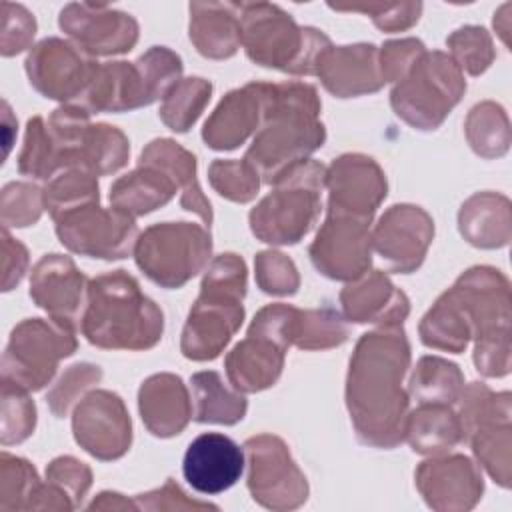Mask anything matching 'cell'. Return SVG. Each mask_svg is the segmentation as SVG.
<instances>
[{
  "instance_id": "6da1fadb",
  "label": "cell",
  "mask_w": 512,
  "mask_h": 512,
  "mask_svg": "<svg viewBox=\"0 0 512 512\" xmlns=\"http://www.w3.org/2000/svg\"><path fill=\"white\" fill-rule=\"evenodd\" d=\"M410 366V344L402 324H386L356 342L346 378V406L358 440L394 448L404 440L408 392L402 378Z\"/></svg>"
},
{
  "instance_id": "7a4b0ae2",
  "label": "cell",
  "mask_w": 512,
  "mask_h": 512,
  "mask_svg": "<svg viewBox=\"0 0 512 512\" xmlns=\"http://www.w3.org/2000/svg\"><path fill=\"white\" fill-rule=\"evenodd\" d=\"M320 108L316 88L306 82H266L260 126L244 156L262 182L274 184L324 144L326 128L320 122Z\"/></svg>"
},
{
  "instance_id": "3957f363",
  "label": "cell",
  "mask_w": 512,
  "mask_h": 512,
  "mask_svg": "<svg viewBox=\"0 0 512 512\" xmlns=\"http://www.w3.org/2000/svg\"><path fill=\"white\" fill-rule=\"evenodd\" d=\"M80 330L106 350H148L162 338L164 316L126 270H112L88 282Z\"/></svg>"
},
{
  "instance_id": "277c9868",
  "label": "cell",
  "mask_w": 512,
  "mask_h": 512,
  "mask_svg": "<svg viewBox=\"0 0 512 512\" xmlns=\"http://www.w3.org/2000/svg\"><path fill=\"white\" fill-rule=\"evenodd\" d=\"M246 296V264L238 254L216 256L188 312L180 350L190 360H214L242 326Z\"/></svg>"
},
{
  "instance_id": "5b68a950",
  "label": "cell",
  "mask_w": 512,
  "mask_h": 512,
  "mask_svg": "<svg viewBox=\"0 0 512 512\" xmlns=\"http://www.w3.org/2000/svg\"><path fill=\"white\" fill-rule=\"evenodd\" d=\"M240 28L252 62L296 76L316 74L320 54L332 46L324 32L298 26L290 14L268 2L242 4Z\"/></svg>"
},
{
  "instance_id": "8992f818",
  "label": "cell",
  "mask_w": 512,
  "mask_h": 512,
  "mask_svg": "<svg viewBox=\"0 0 512 512\" xmlns=\"http://www.w3.org/2000/svg\"><path fill=\"white\" fill-rule=\"evenodd\" d=\"M182 60L166 46H152L134 62L98 66L80 106L88 112H126L164 98L182 80Z\"/></svg>"
},
{
  "instance_id": "52a82bcc",
  "label": "cell",
  "mask_w": 512,
  "mask_h": 512,
  "mask_svg": "<svg viewBox=\"0 0 512 512\" xmlns=\"http://www.w3.org/2000/svg\"><path fill=\"white\" fill-rule=\"evenodd\" d=\"M326 168L316 160H302L286 170L274 190L250 212L252 234L268 244H296L320 216V192Z\"/></svg>"
},
{
  "instance_id": "ba28073f",
  "label": "cell",
  "mask_w": 512,
  "mask_h": 512,
  "mask_svg": "<svg viewBox=\"0 0 512 512\" xmlns=\"http://www.w3.org/2000/svg\"><path fill=\"white\" fill-rule=\"evenodd\" d=\"M454 284L470 308L476 370L486 378L506 376L512 366L508 278L492 266H474Z\"/></svg>"
},
{
  "instance_id": "9c48e42d",
  "label": "cell",
  "mask_w": 512,
  "mask_h": 512,
  "mask_svg": "<svg viewBox=\"0 0 512 512\" xmlns=\"http://www.w3.org/2000/svg\"><path fill=\"white\" fill-rule=\"evenodd\" d=\"M466 92L464 72L450 54L424 50L410 70L396 82L390 104L406 124L436 130Z\"/></svg>"
},
{
  "instance_id": "30bf717a",
  "label": "cell",
  "mask_w": 512,
  "mask_h": 512,
  "mask_svg": "<svg viewBox=\"0 0 512 512\" xmlns=\"http://www.w3.org/2000/svg\"><path fill=\"white\" fill-rule=\"evenodd\" d=\"M212 254L206 226L160 222L138 234L134 258L138 268L162 288H180L194 278Z\"/></svg>"
},
{
  "instance_id": "8fae6325",
  "label": "cell",
  "mask_w": 512,
  "mask_h": 512,
  "mask_svg": "<svg viewBox=\"0 0 512 512\" xmlns=\"http://www.w3.org/2000/svg\"><path fill=\"white\" fill-rule=\"evenodd\" d=\"M76 330L50 318H26L10 336L2 358V382L14 384L26 392L44 388L58 362L74 354Z\"/></svg>"
},
{
  "instance_id": "7c38bea8",
  "label": "cell",
  "mask_w": 512,
  "mask_h": 512,
  "mask_svg": "<svg viewBox=\"0 0 512 512\" xmlns=\"http://www.w3.org/2000/svg\"><path fill=\"white\" fill-rule=\"evenodd\" d=\"M248 456V490L270 510H294L308 498V482L282 438L258 434L244 442Z\"/></svg>"
},
{
  "instance_id": "4fadbf2b",
  "label": "cell",
  "mask_w": 512,
  "mask_h": 512,
  "mask_svg": "<svg viewBox=\"0 0 512 512\" xmlns=\"http://www.w3.org/2000/svg\"><path fill=\"white\" fill-rule=\"evenodd\" d=\"M60 242L76 254L118 260L128 256L138 240L136 220L118 208H100L98 202L74 208L56 220Z\"/></svg>"
},
{
  "instance_id": "5bb4252c",
  "label": "cell",
  "mask_w": 512,
  "mask_h": 512,
  "mask_svg": "<svg viewBox=\"0 0 512 512\" xmlns=\"http://www.w3.org/2000/svg\"><path fill=\"white\" fill-rule=\"evenodd\" d=\"M370 222L328 212L308 250L314 268L326 278L344 282L366 274L372 262Z\"/></svg>"
},
{
  "instance_id": "9a60e30c",
  "label": "cell",
  "mask_w": 512,
  "mask_h": 512,
  "mask_svg": "<svg viewBox=\"0 0 512 512\" xmlns=\"http://www.w3.org/2000/svg\"><path fill=\"white\" fill-rule=\"evenodd\" d=\"M94 62L74 42L46 38L32 48L26 58V74L30 84L46 98L70 102L82 100L96 70Z\"/></svg>"
},
{
  "instance_id": "2e32d148",
  "label": "cell",
  "mask_w": 512,
  "mask_h": 512,
  "mask_svg": "<svg viewBox=\"0 0 512 512\" xmlns=\"http://www.w3.org/2000/svg\"><path fill=\"white\" fill-rule=\"evenodd\" d=\"M72 430L76 442L98 460H116L132 444L130 414L110 390H92L76 404Z\"/></svg>"
},
{
  "instance_id": "e0dca14e",
  "label": "cell",
  "mask_w": 512,
  "mask_h": 512,
  "mask_svg": "<svg viewBox=\"0 0 512 512\" xmlns=\"http://www.w3.org/2000/svg\"><path fill=\"white\" fill-rule=\"evenodd\" d=\"M434 238V222L426 210L412 204L388 208L372 230V250L388 270L414 272Z\"/></svg>"
},
{
  "instance_id": "ac0fdd59",
  "label": "cell",
  "mask_w": 512,
  "mask_h": 512,
  "mask_svg": "<svg viewBox=\"0 0 512 512\" xmlns=\"http://www.w3.org/2000/svg\"><path fill=\"white\" fill-rule=\"evenodd\" d=\"M60 28L88 56L130 52L138 40V22L104 4L72 2L60 12Z\"/></svg>"
},
{
  "instance_id": "d6986e66",
  "label": "cell",
  "mask_w": 512,
  "mask_h": 512,
  "mask_svg": "<svg viewBox=\"0 0 512 512\" xmlns=\"http://www.w3.org/2000/svg\"><path fill=\"white\" fill-rule=\"evenodd\" d=\"M328 212L372 220L386 198V176L382 168L364 154H344L326 170Z\"/></svg>"
},
{
  "instance_id": "ffe728a7",
  "label": "cell",
  "mask_w": 512,
  "mask_h": 512,
  "mask_svg": "<svg viewBox=\"0 0 512 512\" xmlns=\"http://www.w3.org/2000/svg\"><path fill=\"white\" fill-rule=\"evenodd\" d=\"M416 488L426 504L440 512H462L476 506L484 492L480 466L462 454H440L416 470Z\"/></svg>"
},
{
  "instance_id": "44dd1931",
  "label": "cell",
  "mask_w": 512,
  "mask_h": 512,
  "mask_svg": "<svg viewBox=\"0 0 512 512\" xmlns=\"http://www.w3.org/2000/svg\"><path fill=\"white\" fill-rule=\"evenodd\" d=\"M244 464V450L230 436L204 432L188 444L182 474L196 492L214 496L240 480Z\"/></svg>"
},
{
  "instance_id": "7402d4cb",
  "label": "cell",
  "mask_w": 512,
  "mask_h": 512,
  "mask_svg": "<svg viewBox=\"0 0 512 512\" xmlns=\"http://www.w3.org/2000/svg\"><path fill=\"white\" fill-rule=\"evenodd\" d=\"M84 288H88L86 278L68 256L46 254L32 268L30 298L44 308L52 320L74 330L82 320Z\"/></svg>"
},
{
  "instance_id": "603a6c76",
  "label": "cell",
  "mask_w": 512,
  "mask_h": 512,
  "mask_svg": "<svg viewBox=\"0 0 512 512\" xmlns=\"http://www.w3.org/2000/svg\"><path fill=\"white\" fill-rule=\"evenodd\" d=\"M316 76L338 98H352L380 90L386 82L380 74L378 48L374 44L328 46L316 64Z\"/></svg>"
},
{
  "instance_id": "cb8c5ba5",
  "label": "cell",
  "mask_w": 512,
  "mask_h": 512,
  "mask_svg": "<svg viewBox=\"0 0 512 512\" xmlns=\"http://www.w3.org/2000/svg\"><path fill=\"white\" fill-rule=\"evenodd\" d=\"M266 82H250L228 92L202 128V138L212 150H234L258 130L264 108Z\"/></svg>"
},
{
  "instance_id": "d4e9b609",
  "label": "cell",
  "mask_w": 512,
  "mask_h": 512,
  "mask_svg": "<svg viewBox=\"0 0 512 512\" xmlns=\"http://www.w3.org/2000/svg\"><path fill=\"white\" fill-rule=\"evenodd\" d=\"M344 316L358 324H402L410 312V302L390 278L380 270H370L352 280L340 292Z\"/></svg>"
},
{
  "instance_id": "484cf974",
  "label": "cell",
  "mask_w": 512,
  "mask_h": 512,
  "mask_svg": "<svg viewBox=\"0 0 512 512\" xmlns=\"http://www.w3.org/2000/svg\"><path fill=\"white\" fill-rule=\"evenodd\" d=\"M138 408L144 426L160 438L180 434L194 416L186 384L170 372L154 374L142 382Z\"/></svg>"
},
{
  "instance_id": "4316f807",
  "label": "cell",
  "mask_w": 512,
  "mask_h": 512,
  "mask_svg": "<svg viewBox=\"0 0 512 512\" xmlns=\"http://www.w3.org/2000/svg\"><path fill=\"white\" fill-rule=\"evenodd\" d=\"M286 350L268 334L248 328V334L226 356V374L238 392H260L276 384Z\"/></svg>"
},
{
  "instance_id": "83f0119b",
  "label": "cell",
  "mask_w": 512,
  "mask_h": 512,
  "mask_svg": "<svg viewBox=\"0 0 512 512\" xmlns=\"http://www.w3.org/2000/svg\"><path fill=\"white\" fill-rule=\"evenodd\" d=\"M242 4L232 2H192L190 4V40L196 50L214 60L236 54L242 46L240 28Z\"/></svg>"
},
{
  "instance_id": "f1b7e54d",
  "label": "cell",
  "mask_w": 512,
  "mask_h": 512,
  "mask_svg": "<svg viewBox=\"0 0 512 512\" xmlns=\"http://www.w3.org/2000/svg\"><path fill=\"white\" fill-rule=\"evenodd\" d=\"M458 228L476 248H502L512 236L510 200L498 192L472 194L458 212Z\"/></svg>"
},
{
  "instance_id": "f546056e",
  "label": "cell",
  "mask_w": 512,
  "mask_h": 512,
  "mask_svg": "<svg viewBox=\"0 0 512 512\" xmlns=\"http://www.w3.org/2000/svg\"><path fill=\"white\" fill-rule=\"evenodd\" d=\"M138 162L154 164L162 168L180 190V206L200 216L204 226L210 228L212 206L208 198L202 194V188L198 184L194 154H190L170 138H156L142 150Z\"/></svg>"
},
{
  "instance_id": "4dcf8cb0",
  "label": "cell",
  "mask_w": 512,
  "mask_h": 512,
  "mask_svg": "<svg viewBox=\"0 0 512 512\" xmlns=\"http://www.w3.org/2000/svg\"><path fill=\"white\" fill-rule=\"evenodd\" d=\"M420 340L428 348L460 354L472 340V320L464 294L454 284L446 290L420 322Z\"/></svg>"
},
{
  "instance_id": "1f68e13d",
  "label": "cell",
  "mask_w": 512,
  "mask_h": 512,
  "mask_svg": "<svg viewBox=\"0 0 512 512\" xmlns=\"http://www.w3.org/2000/svg\"><path fill=\"white\" fill-rule=\"evenodd\" d=\"M176 190L178 186L162 168L138 162V168L110 186V204L136 218L168 204Z\"/></svg>"
},
{
  "instance_id": "d6a6232c",
  "label": "cell",
  "mask_w": 512,
  "mask_h": 512,
  "mask_svg": "<svg viewBox=\"0 0 512 512\" xmlns=\"http://www.w3.org/2000/svg\"><path fill=\"white\" fill-rule=\"evenodd\" d=\"M478 466L502 488H510L512 478V426L510 406L498 408L482 418L466 436Z\"/></svg>"
},
{
  "instance_id": "836d02e7",
  "label": "cell",
  "mask_w": 512,
  "mask_h": 512,
  "mask_svg": "<svg viewBox=\"0 0 512 512\" xmlns=\"http://www.w3.org/2000/svg\"><path fill=\"white\" fill-rule=\"evenodd\" d=\"M404 440L418 454L440 456L462 444L464 434L450 404H418L406 418Z\"/></svg>"
},
{
  "instance_id": "e575fe53",
  "label": "cell",
  "mask_w": 512,
  "mask_h": 512,
  "mask_svg": "<svg viewBox=\"0 0 512 512\" xmlns=\"http://www.w3.org/2000/svg\"><path fill=\"white\" fill-rule=\"evenodd\" d=\"M190 384H192V400L196 404L192 418L196 422L232 426L244 418L248 408L246 398L236 388L230 390L218 372L214 370L196 372Z\"/></svg>"
},
{
  "instance_id": "d590c367",
  "label": "cell",
  "mask_w": 512,
  "mask_h": 512,
  "mask_svg": "<svg viewBox=\"0 0 512 512\" xmlns=\"http://www.w3.org/2000/svg\"><path fill=\"white\" fill-rule=\"evenodd\" d=\"M464 388V376L454 362L422 356L412 372L408 394L418 404H454Z\"/></svg>"
},
{
  "instance_id": "8d00e7d4",
  "label": "cell",
  "mask_w": 512,
  "mask_h": 512,
  "mask_svg": "<svg viewBox=\"0 0 512 512\" xmlns=\"http://www.w3.org/2000/svg\"><path fill=\"white\" fill-rule=\"evenodd\" d=\"M464 132L470 148L482 158H500L510 148L508 114L492 100H484L470 108Z\"/></svg>"
},
{
  "instance_id": "74e56055",
  "label": "cell",
  "mask_w": 512,
  "mask_h": 512,
  "mask_svg": "<svg viewBox=\"0 0 512 512\" xmlns=\"http://www.w3.org/2000/svg\"><path fill=\"white\" fill-rule=\"evenodd\" d=\"M212 96V84L204 78H182L162 98L160 118L174 132H186L204 112Z\"/></svg>"
},
{
  "instance_id": "f35d334b",
  "label": "cell",
  "mask_w": 512,
  "mask_h": 512,
  "mask_svg": "<svg viewBox=\"0 0 512 512\" xmlns=\"http://www.w3.org/2000/svg\"><path fill=\"white\" fill-rule=\"evenodd\" d=\"M130 154L128 138L122 130L110 124H92L84 148L82 170L94 176H104L120 170Z\"/></svg>"
},
{
  "instance_id": "ab89813d",
  "label": "cell",
  "mask_w": 512,
  "mask_h": 512,
  "mask_svg": "<svg viewBox=\"0 0 512 512\" xmlns=\"http://www.w3.org/2000/svg\"><path fill=\"white\" fill-rule=\"evenodd\" d=\"M98 182L96 176L84 170H68L66 174H60L44 188V208L50 212V216L56 220L58 216L98 202Z\"/></svg>"
},
{
  "instance_id": "60d3db41",
  "label": "cell",
  "mask_w": 512,
  "mask_h": 512,
  "mask_svg": "<svg viewBox=\"0 0 512 512\" xmlns=\"http://www.w3.org/2000/svg\"><path fill=\"white\" fill-rule=\"evenodd\" d=\"M348 338L344 316L332 308L300 310L294 334V346L302 350H326L340 346Z\"/></svg>"
},
{
  "instance_id": "b9f144b4",
  "label": "cell",
  "mask_w": 512,
  "mask_h": 512,
  "mask_svg": "<svg viewBox=\"0 0 512 512\" xmlns=\"http://www.w3.org/2000/svg\"><path fill=\"white\" fill-rule=\"evenodd\" d=\"M450 58L470 76L484 74L496 58L492 36L482 26H462L446 38Z\"/></svg>"
},
{
  "instance_id": "7bdbcfd3",
  "label": "cell",
  "mask_w": 512,
  "mask_h": 512,
  "mask_svg": "<svg viewBox=\"0 0 512 512\" xmlns=\"http://www.w3.org/2000/svg\"><path fill=\"white\" fill-rule=\"evenodd\" d=\"M208 180L222 198L240 204L254 200L262 182L260 174L244 158L214 160L208 168Z\"/></svg>"
},
{
  "instance_id": "ee69618b",
  "label": "cell",
  "mask_w": 512,
  "mask_h": 512,
  "mask_svg": "<svg viewBox=\"0 0 512 512\" xmlns=\"http://www.w3.org/2000/svg\"><path fill=\"white\" fill-rule=\"evenodd\" d=\"M58 168L60 166H58L56 150L44 120L40 116L30 118L26 124L24 148L18 158L20 174H26L38 180H48Z\"/></svg>"
},
{
  "instance_id": "f6af8a7d",
  "label": "cell",
  "mask_w": 512,
  "mask_h": 512,
  "mask_svg": "<svg viewBox=\"0 0 512 512\" xmlns=\"http://www.w3.org/2000/svg\"><path fill=\"white\" fill-rule=\"evenodd\" d=\"M40 484L42 482L38 480L30 462L18 456H10L8 452L2 454V510L34 508Z\"/></svg>"
},
{
  "instance_id": "bcb514c9",
  "label": "cell",
  "mask_w": 512,
  "mask_h": 512,
  "mask_svg": "<svg viewBox=\"0 0 512 512\" xmlns=\"http://www.w3.org/2000/svg\"><path fill=\"white\" fill-rule=\"evenodd\" d=\"M36 424V406L28 392L2 382V444L26 440Z\"/></svg>"
},
{
  "instance_id": "7dc6e473",
  "label": "cell",
  "mask_w": 512,
  "mask_h": 512,
  "mask_svg": "<svg viewBox=\"0 0 512 512\" xmlns=\"http://www.w3.org/2000/svg\"><path fill=\"white\" fill-rule=\"evenodd\" d=\"M256 282L262 292L274 296H290L300 286V276L294 262L276 250H264L254 258Z\"/></svg>"
},
{
  "instance_id": "c3c4849f",
  "label": "cell",
  "mask_w": 512,
  "mask_h": 512,
  "mask_svg": "<svg viewBox=\"0 0 512 512\" xmlns=\"http://www.w3.org/2000/svg\"><path fill=\"white\" fill-rule=\"evenodd\" d=\"M44 210V190L26 182H12L2 190L4 228H24L38 222Z\"/></svg>"
},
{
  "instance_id": "681fc988",
  "label": "cell",
  "mask_w": 512,
  "mask_h": 512,
  "mask_svg": "<svg viewBox=\"0 0 512 512\" xmlns=\"http://www.w3.org/2000/svg\"><path fill=\"white\" fill-rule=\"evenodd\" d=\"M100 378H102L100 366L88 364V362L72 364L46 396L52 414L58 418L66 416L72 404L78 400V396L84 390H88L92 384H98Z\"/></svg>"
},
{
  "instance_id": "f907efd6",
  "label": "cell",
  "mask_w": 512,
  "mask_h": 512,
  "mask_svg": "<svg viewBox=\"0 0 512 512\" xmlns=\"http://www.w3.org/2000/svg\"><path fill=\"white\" fill-rule=\"evenodd\" d=\"M332 10L338 12H362L372 18V22L386 32H400L408 30L412 24L418 22L422 4L420 2H402V4H330Z\"/></svg>"
},
{
  "instance_id": "816d5d0a",
  "label": "cell",
  "mask_w": 512,
  "mask_h": 512,
  "mask_svg": "<svg viewBox=\"0 0 512 512\" xmlns=\"http://www.w3.org/2000/svg\"><path fill=\"white\" fill-rule=\"evenodd\" d=\"M46 480L58 486L76 508L92 484V472L84 462L72 456H60L48 464Z\"/></svg>"
},
{
  "instance_id": "f5cc1de1",
  "label": "cell",
  "mask_w": 512,
  "mask_h": 512,
  "mask_svg": "<svg viewBox=\"0 0 512 512\" xmlns=\"http://www.w3.org/2000/svg\"><path fill=\"white\" fill-rule=\"evenodd\" d=\"M4 28H2V54L14 56L28 48L36 34L34 16L20 4L2 2Z\"/></svg>"
},
{
  "instance_id": "db71d44e",
  "label": "cell",
  "mask_w": 512,
  "mask_h": 512,
  "mask_svg": "<svg viewBox=\"0 0 512 512\" xmlns=\"http://www.w3.org/2000/svg\"><path fill=\"white\" fill-rule=\"evenodd\" d=\"M424 50L426 46L418 38L386 42L378 52V64L384 82H398Z\"/></svg>"
},
{
  "instance_id": "11a10c76",
  "label": "cell",
  "mask_w": 512,
  "mask_h": 512,
  "mask_svg": "<svg viewBox=\"0 0 512 512\" xmlns=\"http://www.w3.org/2000/svg\"><path fill=\"white\" fill-rule=\"evenodd\" d=\"M134 502H136V508H144V510H190V508L192 510H202V508L216 510L218 508L208 502H198V500L186 498L182 488L172 478H168L166 484L158 490L138 494L134 498Z\"/></svg>"
},
{
  "instance_id": "9f6ffc18",
  "label": "cell",
  "mask_w": 512,
  "mask_h": 512,
  "mask_svg": "<svg viewBox=\"0 0 512 512\" xmlns=\"http://www.w3.org/2000/svg\"><path fill=\"white\" fill-rule=\"evenodd\" d=\"M90 510H96V508H104V510H116V508H136V502H130L126 498H122V494L118 492H102L98 494V498H94L90 504H88Z\"/></svg>"
},
{
  "instance_id": "6f0895ef",
  "label": "cell",
  "mask_w": 512,
  "mask_h": 512,
  "mask_svg": "<svg viewBox=\"0 0 512 512\" xmlns=\"http://www.w3.org/2000/svg\"><path fill=\"white\" fill-rule=\"evenodd\" d=\"M508 12H510V4H504L500 8V12L496 14V18H494V28H496V32L500 34V38H502V42L506 46H508V32H510V16H508Z\"/></svg>"
}]
</instances>
